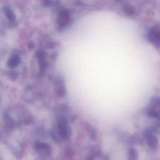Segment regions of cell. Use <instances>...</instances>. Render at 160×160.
<instances>
[{
  "label": "cell",
  "mask_w": 160,
  "mask_h": 160,
  "mask_svg": "<svg viewBox=\"0 0 160 160\" xmlns=\"http://www.w3.org/2000/svg\"><path fill=\"white\" fill-rule=\"evenodd\" d=\"M125 10L129 14H132L134 12V9L130 6H126L125 7Z\"/></svg>",
  "instance_id": "277c9868"
},
{
  "label": "cell",
  "mask_w": 160,
  "mask_h": 160,
  "mask_svg": "<svg viewBox=\"0 0 160 160\" xmlns=\"http://www.w3.org/2000/svg\"><path fill=\"white\" fill-rule=\"evenodd\" d=\"M147 142L148 145L151 148H154L158 143L157 138L150 133H148L147 134Z\"/></svg>",
  "instance_id": "7a4b0ae2"
},
{
  "label": "cell",
  "mask_w": 160,
  "mask_h": 160,
  "mask_svg": "<svg viewBox=\"0 0 160 160\" xmlns=\"http://www.w3.org/2000/svg\"><path fill=\"white\" fill-rule=\"evenodd\" d=\"M129 155L132 157L133 158H135L136 156V151L134 149H129Z\"/></svg>",
  "instance_id": "5b68a950"
},
{
  "label": "cell",
  "mask_w": 160,
  "mask_h": 160,
  "mask_svg": "<svg viewBox=\"0 0 160 160\" xmlns=\"http://www.w3.org/2000/svg\"><path fill=\"white\" fill-rule=\"evenodd\" d=\"M149 41L156 46H160V31L156 29H151L149 32Z\"/></svg>",
  "instance_id": "6da1fadb"
},
{
  "label": "cell",
  "mask_w": 160,
  "mask_h": 160,
  "mask_svg": "<svg viewBox=\"0 0 160 160\" xmlns=\"http://www.w3.org/2000/svg\"><path fill=\"white\" fill-rule=\"evenodd\" d=\"M6 15L8 17V18L11 20H12L14 19V16H13V14L12 12L9 9H6Z\"/></svg>",
  "instance_id": "3957f363"
}]
</instances>
